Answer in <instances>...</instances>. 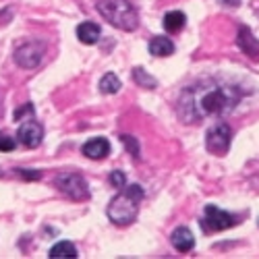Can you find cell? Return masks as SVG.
<instances>
[{"instance_id":"277c9868","label":"cell","mask_w":259,"mask_h":259,"mask_svg":"<svg viewBox=\"0 0 259 259\" xmlns=\"http://www.w3.org/2000/svg\"><path fill=\"white\" fill-rule=\"evenodd\" d=\"M243 218H239V215H232L220 207L215 205H207L203 209V218L199 220L201 228L205 234H213V232H220V230H228L232 228L234 224H239Z\"/></svg>"},{"instance_id":"2e32d148","label":"cell","mask_w":259,"mask_h":259,"mask_svg":"<svg viewBox=\"0 0 259 259\" xmlns=\"http://www.w3.org/2000/svg\"><path fill=\"white\" fill-rule=\"evenodd\" d=\"M120 90V79L114 75V73H106L102 79H100V92L106 94V96H112Z\"/></svg>"},{"instance_id":"7c38bea8","label":"cell","mask_w":259,"mask_h":259,"mask_svg":"<svg viewBox=\"0 0 259 259\" xmlns=\"http://www.w3.org/2000/svg\"><path fill=\"white\" fill-rule=\"evenodd\" d=\"M100 35H102V29L94 21H83L81 25H77V37L81 44H96Z\"/></svg>"},{"instance_id":"8992f818","label":"cell","mask_w":259,"mask_h":259,"mask_svg":"<svg viewBox=\"0 0 259 259\" xmlns=\"http://www.w3.org/2000/svg\"><path fill=\"white\" fill-rule=\"evenodd\" d=\"M232 141V128L226 122H218L207 128L205 133V147L213 156H224Z\"/></svg>"},{"instance_id":"30bf717a","label":"cell","mask_w":259,"mask_h":259,"mask_svg":"<svg viewBox=\"0 0 259 259\" xmlns=\"http://www.w3.org/2000/svg\"><path fill=\"white\" fill-rule=\"evenodd\" d=\"M110 154V143L102 137H96V139H90L88 143L83 145V156L90 158V160H102Z\"/></svg>"},{"instance_id":"8fae6325","label":"cell","mask_w":259,"mask_h":259,"mask_svg":"<svg viewBox=\"0 0 259 259\" xmlns=\"http://www.w3.org/2000/svg\"><path fill=\"white\" fill-rule=\"evenodd\" d=\"M172 245H175L177 251L181 253H189L193 247H195V236L187 226H179L175 232H172Z\"/></svg>"},{"instance_id":"5bb4252c","label":"cell","mask_w":259,"mask_h":259,"mask_svg":"<svg viewBox=\"0 0 259 259\" xmlns=\"http://www.w3.org/2000/svg\"><path fill=\"white\" fill-rule=\"evenodd\" d=\"M185 23H187V17H185V13H181V11H170V13H166V17H164V29L166 31H181L183 27H185Z\"/></svg>"},{"instance_id":"e0dca14e","label":"cell","mask_w":259,"mask_h":259,"mask_svg":"<svg viewBox=\"0 0 259 259\" xmlns=\"http://www.w3.org/2000/svg\"><path fill=\"white\" fill-rule=\"evenodd\" d=\"M133 79L137 81V85H141V88H145V90H154L156 85H158L156 77H152V75H149V73H147L143 67L133 69Z\"/></svg>"},{"instance_id":"ba28073f","label":"cell","mask_w":259,"mask_h":259,"mask_svg":"<svg viewBox=\"0 0 259 259\" xmlns=\"http://www.w3.org/2000/svg\"><path fill=\"white\" fill-rule=\"evenodd\" d=\"M17 139L25 147H35L41 143V139H44V128H41V124H37L35 120H29L17 131Z\"/></svg>"},{"instance_id":"ac0fdd59","label":"cell","mask_w":259,"mask_h":259,"mask_svg":"<svg viewBox=\"0 0 259 259\" xmlns=\"http://www.w3.org/2000/svg\"><path fill=\"white\" fill-rule=\"evenodd\" d=\"M120 139H122V143H126V145H128V147H126L128 152H131L135 158H139V143H137L133 137H128V135H120Z\"/></svg>"},{"instance_id":"ffe728a7","label":"cell","mask_w":259,"mask_h":259,"mask_svg":"<svg viewBox=\"0 0 259 259\" xmlns=\"http://www.w3.org/2000/svg\"><path fill=\"white\" fill-rule=\"evenodd\" d=\"M15 149V141L11 137L0 135V152H13Z\"/></svg>"},{"instance_id":"7a4b0ae2","label":"cell","mask_w":259,"mask_h":259,"mask_svg":"<svg viewBox=\"0 0 259 259\" xmlns=\"http://www.w3.org/2000/svg\"><path fill=\"white\" fill-rule=\"evenodd\" d=\"M141 199H143V189L139 185H124L122 191L110 201V205H108V209H106L110 222L116 224V226L133 224L137 213H139Z\"/></svg>"},{"instance_id":"52a82bcc","label":"cell","mask_w":259,"mask_h":259,"mask_svg":"<svg viewBox=\"0 0 259 259\" xmlns=\"http://www.w3.org/2000/svg\"><path fill=\"white\" fill-rule=\"evenodd\" d=\"M44 54H46L44 41L29 39V41H23V44L15 50V62L23 69H35L41 62V58H44Z\"/></svg>"},{"instance_id":"3957f363","label":"cell","mask_w":259,"mask_h":259,"mask_svg":"<svg viewBox=\"0 0 259 259\" xmlns=\"http://www.w3.org/2000/svg\"><path fill=\"white\" fill-rule=\"evenodd\" d=\"M96 9L108 23L122 31H135L139 27V15L128 0H100Z\"/></svg>"},{"instance_id":"9a60e30c","label":"cell","mask_w":259,"mask_h":259,"mask_svg":"<svg viewBox=\"0 0 259 259\" xmlns=\"http://www.w3.org/2000/svg\"><path fill=\"white\" fill-rule=\"evenodd\" d=\"M50 257L54 259V257H67V259H73V257H77V249H75V245L71 243V241H60V243H56L52 249H50Z\"/></svg>"},{"instance_id":"7402d4cb","label":"cell","mask_w":259,"mask_h":259,"mask_svg":"<svg viewBox=\"0 0 259 259\" xmlns=\"http://www.w3.org/2000/svg\"><path fill=\"white\" fill-rule=\"evenodd\" d=\"M25 112H33V106H31V104H27L25 108H19V110L15 112V120H21L23 116H27Z\"/></svg>"},{"instance_id":"d6986e66","label":"cell","mask_w":259,"mask_h":259,"mask_svg":"<svg viewBox=\"0 0 259 259\" xmlns=\"http://www.w3.org/2000/svg\"><path fill=\"white\" fill-rule=\"evenodd\" d=\"M110 183H112V187H116V189H122V187L126 185V177L122 175L120 170H114L112 175H110Z\"/></svg>"},{"instance_id":"9c48e42d","label":"cell","mask_w":259,"mask_h":259,"mask_svg":"<svg viewBox=\"0 0 259 259\" xmlns=\"http://www.w3.org/2000/svg\"><path fill=\"white\" fill-rule=\"evenodd\" d=\"M236 46L249 58H259V41L255 39V35L251 33V29L247 25H241L239 31H236Z\"/></svg>"},{"instance_id":"44dd1931","label":"cell","mask_w":259,"mask_h":259,"mask_svg":"<svg viewBox=\"0 0 259 259\" xmlns=\"http://www.w3.org/2000/svg\"><path fill=\"white\" fill-rule=\"evenodd\" d=\"M17 172L27 181H39L41 179V172H37V170H33V172L31 170H17Z\"/></svg>"},{"instance_id":"6da1fadb","label":"cell","mask_w":259,"mask_h":259,"mask_svg":"<svg viewBox=\"0 0 259 259\" xmlns=\"http://www.w3.org/2000/svg\"><path fill=\"white\" fill-rule=\"evenodd\" d=\"M243 100V92L222 81H197L181 94L179 114L185 122H199L207 116L232 112Z\"/></svg>"},{"instance_id":"5b68a950","label":"cell","mask_w":259,"mask_h":259,"mask_svg":"<svg viewBox=\"0 0 259 259\" xmlns=\"http://www.w3.org/2000/svg\"><path fill=\"white\" fill-rule=\"evenodd\" d=\"M54 185L67 195L69 199L75 201H85L90 199V187L85 183V179L77 172H62L54 179Z\"/></svg>"},{"instance_id":"603a6c76","label":"cell","mask_w":259,"mask_h":259,"mask_svg":"<svg viewBox=\"0 0 259 259\" xmlns=\"http://www.w3.org/2000/svg\"><path fill=\"white\" fill-rule=\"evenodd\" d=\"M222 5H226V7H239L241 5V0H220Z\"/></svg>"},{"instance_id":"4fadbf2b","label":"cell","mask_w":259,"mask_h":259,"mask_svg":"<svg viewBox=\"0 0 259 259\" xmlns=\"http://www.w3.org/2000/svg\"><path fill=\"white\" fill-rule=\"evenodd\" d=\"M172 52H175V44H172V39L166 35H158L149 41V54L152 56L164 58V56H170Z\"/></svg>"}]
</instances>
